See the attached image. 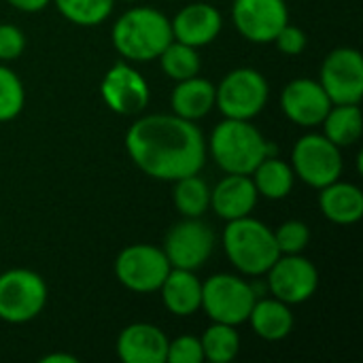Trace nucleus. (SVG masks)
<instances>
[{
	"instance_id": "f257e3e1",
	"label": "nucleus",
	"mask_w": 363,
	"mask_h": 363,
	"mask_svg": "<svg viewBox=\"0 0 363 363\" xmlns=\"http://www.w3.org/2000/svg\"><path fill=\"white\" fill-rule=\"evenodd\" d=\"M125 151L147 177L170 181L198 174L206 164V138L196 121L170 115H145L125 132Z\"/></svg>"
},
{
	"instance_id": "4be33fe9",
	"label": "nucleus",
	"mask_w": 363,
	"mask_h": 363,
	"mask_svg": "<svg viewBox=\"0 0 363 363\" xmlns=\"http://www.w3.org/2000/svg\"><path fill=\"white\" fill-rule=\"evenodd\" d=\"M247 321L255 332V336L268 342H279L287 338L296 325V317L289 304L277 298H257Z\"/></svg>"
},
{
	"instance_id": "a211bd4d",
	"label": "nucleus",
	"mask_w": 363,
	"mask_h": 363,
	"mask_svg": "<svg viewBox=\"0 0 363 363\" xmlns=\"http://www.w3.org/2000/svg\"><path fill=\"white\" fill-rule=\"evenodd\" d=\"M259 200V194L249 174H225L211 189V208L225 221L249 217Z\"/></svg>"
},
{
	"instance_id": "7c9ffc66",
	"label": "nucleus",
	"mask_w": 363,
	"mask_h": 363,
	"mask_svg": "<svg viewBox=\"0 0 363 363\" xmlns=\"http://www.w3.org/2000/svg\"><path fill=\"white\" fill-rule=\"evenodd\" d=\"M204 353L198 336H179L174 340H168L166 349V363H202Z\"/></svg>"
},
{
	"instance_id": "c756f323",
	"label": "nucleus",
	"mask_w": 363,
	"mask_h": 363,
	"mask_svg": "<svg viewBox=\"0 0 363 363\" xmlns=\"http://www.w3.org/2000/svg\"><path fill=\"white\" fill-rule=\"evenodd\" d=\"M274 240H277V247H279L281 255L302 253L311 242V230H308V225L304 221L289 219V221L281 223L274 230Z\"/></svg>"
},
{
	"instance_id": "423d86ee",
	"label": "nucleus",
	"mask_w": 363,
	"mask_h": 363,
	"mask_svg": "<svg viewBox=\"0 0 363 363\" xmlns=\"http://www.w3.org/2000/svg\"><path fill=\"white\" fill-rule=\"evenodd\" d=\"M257 300L253 283L236 274H213L202 283V311L215 323L242 325Z\"/></svg>"
},
{
	"instance_id": "6ab92c4d",
	"label": "nucleus",
	"mask_w": 363,
	"mask_h": 363,
	"mask_svg": "<svg viewBox=\"0 0 363 363\" xmlns=\"http://www.w3.org/2000/svg\"><path fill=\"white\" fill-rule=\"evenodd\" d=\"M157 291L166 311L174 317H191L202 306V283L194 270L170 268Z\"/></svg>"
},
{
	"instance_id": "ddd939ff",
	"label": "nucleus",
	"mask_w": 363,
	"mask_h": 363,
	"mask_svg": "<svg viewBox=\"0 0 363 363\" xmlns=\"http://www.w3.org/2000/svg\"><path fill=\"white\" fill-rule=\"evenodd\" d=\"M232 21L249 43L268 45L289 23V9L285 0H234Z\"/></svg>"
},
{
	"instance_id": "0eeeda50",
	"label": "nucleus",
	"mask_w": 363,
	"mask_h": 363,
	"mask_svg": "<svg viewBox=\"0 0 363 363\" xmlns=\"http://www.w3.org/2000/svg\"><path fill=\"white\" fill-rule=\"evenodd\" d=\"M45 279L28 268H11L0 274V321L28 323L47 304Z\"/></svg>"
},
{
	"instance_id": "f8f14e48",
	"label": "nucleus",
	"mask_w": 363,
	"mask_h": 363,
	"mask_svg": "<svg viewBox=\"0 0 363 363\" xmlns=\"http://www.w3.org/2000/svg\"><path fill=\"white\" fill-rule=\"evenodd\" d=\"M268 291L272 298L285 304L308 302L319 287V270L302 253L279 255V259L266 272Z\"/></svg>"
},
{
	"instance_id": "7ed1b4c3",
	"label": "nucleus",
	"mask_w": 363,
	"mask_h": 363,
	"mask_svg": "<svg viewBox=\"0 0 363 363\" xmlns=\"http://www.w3.org/2000/svg\"><path fill=\"white\" fill-rule=\"evenodd\" d=\"M206 151L225 174H251L262 160L272 155L264 134L242 119H223L215 125Z\"/></svg>"
},
{
	"instance_id": "c9c22d12",
	"label": "nucleus",
	"mask_w": 363,
	"mask_h": 363,
	"mask_svg": "<svg viewBox=\"0 0 363 363\" xmlns=\"http://www.w3.org/2000/svg\"><path fill=\"white\" fill-rule=\"evenodd\" d=\"M125 2H138V0H125Z\"/></svg>"
},
{
	"instance_id": "b1692460",
	"label": "nucleus",
	"mask_w": 363,
	"mask_h": 363,
	"mask_svg": "<svg viewBox=\"0 0 363 363\" xmlns=\"http://www.w3.org/2000/svg\"><path fill=\"white\" fill-rule=\"evenodd\" d=\"M257 194L266 200H283L291 194L296 183V172L291 164L268 155L257 164V168L249 174Z\"/></svg>"
},
{
	"instance_id": "dca6fc26",
	"label": "nucleus",
	"mask_w": 363,
	"mask_h": 363,
	"mask_svg": "<svg viewBox=\"0 0 363 363\" xmlns=\"http://www.w3.org/2000/svg\"><path fill=\"white\" fill-rule=\"evenodd\" d=\"M170 28L174 40L200 49L204 45H211L219 36L223 28V17L219 9L208 2H191L185 4L170 19Z\"/></svg>"
},
{
	"instance_id": "1a4fd4ad",
	"label": "nucleus",
	"mask_w": 363,
	"mask_h": 363,
	"mask_svg": "<svg viewBox=\"0 0 363 363\" xmlns=\"http://www.w3.org/2000/svg\"><path fill=\"white\" fill-rule=\"evenodd\" d=\"M170 262L162 247L138 242L119 251L115 257L117 281L134 294H155L170 272Z\"/></svg>"
},
{
	"instance_id": "f3484780",
	"label": "nucleus",
	"mask_w": 363,
	"mask_h": 363,
	"mask_svg": "<svg viewBox=\"0 0 363 363\" xmlns=\"http://www.w3.org/2000/svg\"><path fill=\"white\" fill-rule=\"evenodd\" d=\"M168 338L153 323H132L117 336V357L123 363H166Z\"/></svg>"
},
{
	"instance_id": "f704fd0d",
	"label": "nucleus",
	"mask_w": 363,
	"mask_h": 363,
	"mask_svg": "<svg viewBox=\"0 0 363 363\" xmlns=\"http://www.w3.org/2000/svg\"><path fill=\"white\" fill-rule=\"evenodd\" d=\"M79 359L74 355H66V353H51L40 357V363H77Z\"/></svg>"
},
{
	"instance_id": "cd10ccee",
	"label": "nucleus",
	"mask_w": 363,
	"mask_h": 363,
	"mask_svg": "<svg viewBox=\"0 0 363 363\" xmlns=\"http://www.w3.org/2000/svg\"><path fill=\"white\" fill-rule=\"evenodd\" d=\"M64 19H68L74 26L91 28L106 21V17L113 13L115 0H51Z\"/></svg>"
},
{
	"instance_id": "9b49d317",
	"label": "nucleus",
	"mask_w": 363,
	"mask_h": 363,
	"mask_svg": "<svg viewBox=\"0 0 363 363\" xmlns=\"http://www.w3.org/2000/svg\"><path fill=\"white\" fill-rule=\"evenodd\" d=\"M319 83L332 104H359L363 98V57L353 47L330 51L321 64Z\"/></svg>"
},
{
	"instance_id": "bb28decb",
	"label": "nucleus",
	"mask_w": 363,
	"mask_h": 363,
	"mask_svg": "<svg viewBox=\"0 0 363 363\" xmlns=\"http://www.w3.org/2000/svg\"><path fill=\"white\" fill-rule=\"evenodd\" d=\"M157 60H160L166 77L172 81H183V79L196 77V74H200V66H202L198 49L189 47L185 43H179L174 38L166 45V49L160 53Z\"/></svg>"
},
{
	"instance_id": "6e6552de",
	"label": "nucleus",
	"mask_w": 363,
	"mask_h": 363,
	"mask_svg": "<svg viewBox=\"0 0 363 363\" xmlns=\"http://www.w3.org/2000/svg\"><path fill=\"white\" fill-rule=\"evenodd\" d=\"M291 168L296 179L315 189H321L342 177V149L328 140L323 134H304L291 149Z\"/></svg>"
},
{
	"instance_id": "412c9836",
	"label": "nucleus",
	"mask_w": 363,
	"mask_h": 363,
	"mask_svg": "<svg viewBox=\"0 0 363 363\" xmlns=\"http://www.w3.org/2000/svg\"><path fill=\"white\" fill-rule=\"evenodd\" d=\"M170 108L177 117L198 121L215 108V85L202 77L177 81L170 94Z\"/></svg>"
},
{
	"instance_id": "393cba45",
	"label": "nucleus",
	"mask_w": 363,
	"mask_h": 363,
	"mask_svg": "<svg viewBox=\"0 0 363 363\" xmlns=\"http://www.w3.org/2000/svg\"><path fill=\"white\" fill-rule=\"evenodd\" d=\"M172 202L183 217H202L211 208V187L198 174L177 179L172 187Z\"/></svg>"
},
{
	"instance_id": "39448f33",
	"label": "nucleus",
	"mask_w": 363,
	"mask_h": 363,
	"mask_svg": "<svg viewBox=\"0 0 363 363\" xmlns=\"http://www.w3.org/2000/svg\"><path fill=\"white\" fill-rule=\"evenodd\" d=\"M268 98L270 85L266 77L249 66L234 68L215 85V106L225 119L251 121L266 108Z\"/></svg>"
},
{
	"instance_id": "72a5a7b5",
	"label": "nucleus",
	"mask_w": 363,
	"mask_h": 363,
	"mask_svg": "<svg viewBox=\"0 0 363 363\" xmlns=\"http://www.w3.org/2000/svg\"><path fill=\"white\" fill-rule=\"evenodd\" d=\"M6 2L21 13H38L43 9H47L51 0H6Z\"/></svg>"
},
{
	"instance_id": "5701e85b",
	"label": "nucleus",
	"mask_w": 363,
	"mask_h": 363,
	"mask_svg": "<svg viewBox=\"0 0 363 363\" xmlns=\"http://www.w3.org/2000/svg\"><path fill=\"white\" fill-rule=\"evenodd\" d=\"M323 136L336 147L347 149L359 143L363 134V117L359 104H332L321 121Z\"/></svg>"
},
{
	"instance_id": "20e7f679",
	"label": "nucleus",
	"mask_w": 363,
	"mask_h": 363,
	"mask_svg": "<svg viewBox=\"0 0 363 363\" xmlns=\"http://www.w3.org/2000/svg\"><path fill=\"white\" fill-rule=\"evenodd\" d=\"M221 242L232 266L245 277L266 274L281 255L274 240V230L251 215L228 221Z\"/></svg>"
},
{
	"instance_id": "2eb2a0df",
	"label": "nucleus",
	"mask_w": 363,
	"mask_h": 363,
	"mask_svg": "<svg viewBox=\"0 0 363 363\" xmlns=\"http://www.w3.org/2000/svg\"><path fill=\"white\" fill-rule=\"evenodd\" d=\"M281 108L289 121L302 128L321 125L323 117L332 108L328 94L323 91L319 81L308 77H300L289 81L281 94Z\"/></svg>"
},
{
	"instance_id": "aec40b11",
	"label": "nucleus",
	"mask_w": 363,
	"mask_h": 363,
	"mask_svg": "<svg viewBox=\"0 0 363 363\" xmlns=\"http://www.w3.org/2000/svg\"><path fill=\"white\" fill-rule=\"evenodd\" d=\"M319 211L336 225H353L363 217V191L338 179L319 189Z\"/></svg>"
},
{
	"instance_id": "473e14b6",
	"label": "nucleus",
	"mask_w": 363,
	"mask_h": 363,
	"mask_svg": "<svg viewBox=\"0 0 363 363\" xmlns=\"http://www.w3.org/2000/svg\"><path fill=\"white\" fill-rule=\"evenodd\" d=\"M272 43H274L277 49H279L281 53H285V55H300V53L306 49L308 38H306V34H304L302 28H298V26H294V23H285Z\"/></svg>"
},
{
	"instance_id": "9d476101",
	"label": "nucleus",
	"mask_w": 363,
	"mask_h": 363,
	"mask_svg": "<svg viewBox=\"0 0 363 363\" xmlns=\"http://www.w3.org/2000/svg\"><path fill=\"white\" fill-rule=\"evenodd\" d=\"M215 249V234L202 217H185L174 223L164 238V255L172 268L198 270L202 268Z\"/></svg>"
},
{
	"instance_id": "2f4dec72",
	"label": "nucleus",
	"mask_w": 363,
	"mask_h": 363,
	"mask_svg": "<svg viewBox=\"0 0 363 363\" xmlns=\"http://www.w3.org/2000/svg\"><path fill=\"white\" fill-rule=\"evenodd\" d=\"M26 49L23 32L13 23H0V62L17 60Z\"/></svg>"
},
{
	"instance_id": "a878e982",
	"label": "nucleus",
	"mask_w": 363,
	"mask_h": 363,
	"mask_svg": "<svg viewBox=\"0 0 363 363\" xmlns=\"http://www.w3.org/2000/svg\"><path fill=\"white\" fill-rule=\"evenodd\" d=\"M204 362L230 363L236 359L240 351V336L234 325L228 323H211L206 332L200 336Z\"/></svg>"
},
{
	"instance_id": "4468645a",
	"label": "nucleus",
	"mask_w": 363,
	"mask_h": 363,
	"mask_svg": "<svg viewBox=\"0 0 363 363\" xmlns=\"http://www.w3.org/2000/svg\"><path fill=\"white\" fill-rule=\"evenodd\" d=\"M100 96L104 104L117 115H138L147 108L151 91L147 79L128 62L113 64L102 81Z\"/></svg>"
},
{
	"instance_id": "c85d7f7f",
	"label": "nucleus",
	"mask_w": 363,
	"mask_h": 363,
	"mask_svg": "<svg viewBox=\"0 0 363 363\" xmlns=\"http://www.w3.org/2000/svg\"><path fill=\"white\" fill-rule=\"evenodd\" d=\"M26 104V91L21 79L9 66L0 64V123L13 121Z\"/></svg>"
},
{
	"instance_id": "f03ea898",
	"label": "nucleus",
	"mask_w": 363,
	"mask_h": 363,
	"mask_svg": "<svg viewBox=\"0 0 363 363\" xmlns=\"http://www.w3.org/2000/svg\"><path fill=\"white\" fill-rule=\"evenodd\" d=\"M111 40L125 62H153L172 40L170 19L153 6H134L113 23Z\"/></svg>"
}]
</instances>
